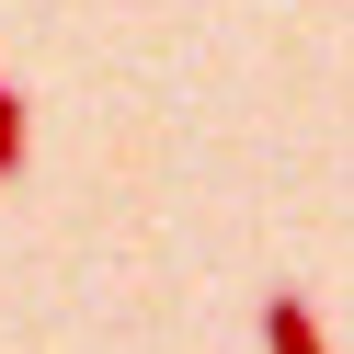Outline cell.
<instances>
[{"instance_id": "1", "label": "cell", "mask_w": 354, "mask_h": 354, "mask_svg": "<svg viewBox=\"0 0 354 354\" xmlns=\"http://www.w3.org/2000/svg\"><path fill=\"white\" fill-rule=\"evenodd\" d=\"M263 343H274V354H320V320H308L297 286H286V297H263Z\"/></svg>"}, {"instance_id": "2", "label": "cell", "mask_w": 354, "mask_h": 354, "mask_svg": "<svg viewBox=\"0 0 354 354\" xmlns=\"http://www.w3.org/2000/svg\"><path fill=\"white\" fill-rule=\"evenodd\" d=\"M24 138H35V126H24V92L0 80V183H24Z\"/></svg>"}]
</instances>
